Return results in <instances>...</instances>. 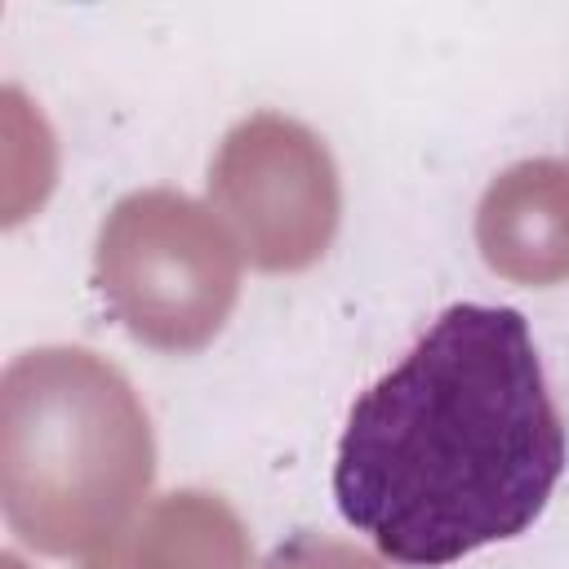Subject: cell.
<instances>
[{"instance_id": "cell-1", "label": "cell", "mask_w": 569, "mask_h": 569, "mask_svg": "<svg viewBox=\"0 0 569 569\" xmlns=\"http://www.w3.org/2000/svg\"><path fill=\"white\" fill-rule=\"evenodd\" d=\"M565 418L516 307L453 302L347 413L333 498L387 560L520 538L565 476Z\"/></svg>"}]
</instances>
